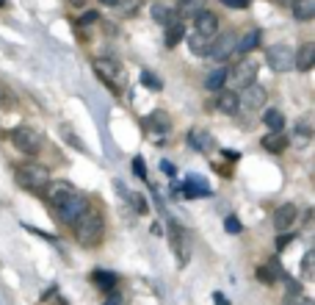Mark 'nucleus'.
<instances>
[{
    "label": "nucleus",
    "mask_w": 315,
    "mask_h": 305,
    "mask_svg": "<svg viewBox=\"0 0 315 305\" xmlns=\"http://www.w3.org/2000/svg\"><path fill=\"white\" fill-rule=\"evenodd\" d=\"M44 194H47V202H50L53 214H56L58 222H64V225H72V222L88 208V200L78 192V189H72L66 180H50L47 189H44Z\"/></svg>",
    "instance_id": "f257e3e1"
},
{
    "label": "nucleus",
    "mask_w": 315,
    "mask_h": 305,
    "mask_svg": "<svg viewBox=\"0 0 315 305\" xmlns=\"http://www.w3.org/2000/svg\"><path fill=\"white\" fill-rule=\"evenodd\" d=\"M72 230H75V239H78L83 247H97L102 241V233H105V222H102V214L86 208L78 219L72 222Z\"/></svg>",
    "instance_id": "f03ea898"
},
{
    "label": "nucleus",
    "mask_w": 315,
    "mask_h": 305,
    "mask_svg": "<svg viewBox=\"0 0 315 305\" xmlns=\"http://www.w3.org/2000/svg\"><path fill=\"white\" fill-rule=\"evenodd\" d=\"M17 183L22 189H28V192L33 194H44V189H47V183H50V172H47L44 167H39V164H22V167H17Z\"/></svg>",
    "instance_id": "7ed1b4c3"
},
{
    "label": "nucleus",
    "mask_w": 315,
    "mask_h": 305,
    "mask_svg": "<svg viewBox=\"0 0 315 305\" xmlns=\"http://www.w3.org/2000/svg\"><path fill=\"white\" fill-rule=\"evenodd\" d=\"M94 72L111 92L119 94L125 89V70H122V64L116 58H94Z\"/></svg>",
    "instance_id": "20e7f679"
},
{
    "label": "nucleus",
    "mask_w": 315,
    "mask_h": 305,
    "mask_svg": "<svg viewBox=\"0 0 315 305\" xmlns=\"http://www.w3.org/2000/svg\"><path fill=\"white\" fill-rule=\"evenodd\" d=\"M11 141H14V147L19 153H39L42 150V145H44V136H42V131H36V128H28V125H19L14 128V133H11Z\"/></svg>",
    "instance_id": "39448f33"
},
{
    "label": "nucleus",
    "mask_w": 315,
    "mask_h": 305,
    "mask_svg": "<svg viewBox=\"0 0 315 305\" xmlns=\"http://www.w3.org/2000/svg\"><path fill=\"white\" fill-rule=\"evenodd\" d=\"M265 58H268V64H271V70H277V72H287V70H293V47L290 45H271L268 47V53H265Z\"/></svg>",
    "instance_id": "423d86ee"
},
{
    "label": "nucleus",
    "mask_w": 315,
    "mask_h": 305,
    "mask_svg": "<svg viewBox=\"0 0 315 305\" xmlns=\"http://www.w3.org/2000/svg\"><path fill=\"white\" fill-rule=\"evenodd\" d=\"M265 89L260 84H249V86H243V92L238 94V106L241 108H249V111H257V108H263L265 106Z\"/></svg>",
    "instance_id": "0eeeda50"
},
{
    "label": "nucleus",
    "mask_w": 315,
    "mask_h": 305,
    "mask_svg": "<svg viewBox=\"0 0 315 305\" xmlns=\"http://www.w3.org/2000/svg\"><path fill=\"white\" fill-rule=\"evenodd\" d=\"M296 206L293 202H285V206H279L277 211H274V228L279 230V233H285V230L293 228V222H296Z\"/></svg>",
    "instance_id": "6e6552de"
},
{
    "label": "nucleus",
    "mask_w": 315,
    "mask_h": 305,
    "mask_svg": "<svg viewBox=\"0 0 315 305\" xmlns=\"http://www.w3.org/2000/svg\"><path fill=\"white\" fill-rule=\"evenodd\" d=\"M183 194H186L188 200H196V197H210V186L205 183L199 175H188L186 183H183Z\"/></svg>",
    "instance_id": "1a4fd4ad"
},
{
    "label": "nucleus",
    "mask_w": 315,
    "mask_h": 305,
    "mask_svg": "<svg viewBox=\"0 0 315 305\" xmlns=\"http://www.w3.org/2000/svg\"><path fill=\"white\" fill-rule=\"evenodd\" d=\"M216 31H218V17L213 11H199V14H196V33L210 39Z\"/></svg>",
    "instance_id": "9d476101"
},
{
    "label": "nucleus",
    "mask_w": 315,
    "mask_h": 305,
    "mask_svg": "<svg viewBox=\"0 0 315 305\" xmlns=\"http://www.w3.org/2000/svg\"><path fill=\"white\" fill-rule=\"evenodd\" d=\"M235 42H238L235 33H230V31H227L221 39H218V42H213V47H210V56L218 58V61H224L232 50H235Z\"/></svg>",
    "instance_id": "9b49d317"
},
{
    "label": "nucleus",
    "mask_w": 315,
    "mask_h": 305,
    "mask_svg": "<svg viewBox=\"0 0 315 305\" xmlns=\"http://www.w3.org/2000/svg\"><path fill=\"white\" fill-rule=\"evenodd\" d=\"M315 64V45H301L296 53H293V67H299L301 72H307L310 67Z\"/></svg>",
    "instance_id": "f8f14e48"
},
{
    "label": "nucleus",
    "mask_w": 315,
    "mask_h": 305,
    "mask_svg": "<svg viewBox=\"0 0 315 305\" xmlns=\"http://www.w3.org/2000/svg\"><path fill=\"white\" fill-rule=\"evenodd\" d=\"M232 75H235V80L241 86H249V84H255V78H257V61H241V64H238V70L232 72Z\"/></svg>",
    "instance_id": "ddd939ff"
},
{
    "label": "nucleus",
    "mask_w": 315,
    "mask_h": 305,
    "mask_svg": "<svg viewBox=\"0 0 315 305\" xmlns=\"http://www.w3.org/2000/svg\"><path fill=\"white\" fill-rule=\"evenodd\" d=\"M92 283L102 291H114L116 286H119V277H116V272H105V269H94L92 272Z\"/></svg>",
    "instance_id": "4468645a"
},
{
    "label": "nucleus",
    "mask_w": 315,
    "mask_h": 305,
    "mask_svg": "<svg viewBox=\"0 0 315 305\" xmlns=\"http://www.w3.org/2000/svg\"><path fill=\"white\" fill-rule=\"evenodd\" d=\"M287 145H290V141H287V136L282 131H271L268 136L263 139V150H268V153H285Z\"/></svg>",
    "instance_id": "2eb2a0df"
},
{
    "label": "nucleus",
    "mask_w": 315,
    "mask_h": 305,
    "mask_svg": "<svg viewBox=\"0 0 315 305\" xmlns=\"http://www.w3.org/2000/svg\"><path fill=\"white\" fill-rule=\"evenodd\" d=\"M188 145L194 147V150L205 153L208 147H213V136H210L208 131H202V128H194V131L188 133Z\"/></svg>",
    "instance_id": "dca6fc26"
},
{
    "label": "nucleus",
    "mask_w": 315,
    "mask_h": 305,
    "mask_svg": "<svg viewBox=\"0 0 315 305\" xmlns=\"http://www.w3.org/2000/svg\"><path fill=\"white\" fill-rule=\"evenodd\" d=\"M260 45V31H246L243 36H241V42H235V50L232 53H238V56H246L249 50H255V47Z\"/></svg>",
    "instance_id": "f3484780"
},
{
    "label": "nucleus",
    "mask_w": 315,
    "mask_h": 305,
    "mask_svg": "<svg viewBox=\"0 0 315 305\" xmlns=\"http://www.w3.org/2000/svg\"><path fill=\"white\" fill-rule=\"evenodd\" d=\"M183 39H186V25H183L180 17H177V19H172V23L166 25V45L174 47V45H180Z\"/></svg>",
    "instance_id": "a211bd4d"
},
{
    "label": "nucleus",
    "mask_w": 315,
    "mask_h": 305,
    "mask_svg": "<svg viewBox=\"0 0 315 305\" xmlns=\"http://www.w3.org/2000/svg\"><path fill=\"white\" fill-rule=\"evenodd\" d=\"M293 17L301 19V23H307V19L315 17V0H293Z\"/></svg>",
    "instance_id": "6ab92c4d"
},
{
    "label": "nucleus",
    "mask_w": 315,
    "mask_h": 305,
    "mask_svg": "<svg viewBox=\"0 0 315 305\" xmlns=\"http://www.w3.org/2000/svg\"><path fill=\"white\" fill-rule=\"evenodd\" d=\"M216 106H218V111H221V114H238V108H241V106H238V94L230 92V89L218 94Z\"/></svg>",
    "instance_id": "aec40b11"
},
{
    "label": "nucleus",
    "mask_w": 315,
    "mask_h": 305,
    "mask_svg": "<svg viewBox=\"0 0 315 305\" xmlns=\"http://www.w3.org/2000/svg\"><path fill=\"white\" fill-rule=\"evenodd\" d=\"M257 280L260 283H265V286H271L274 280H277V277H282V269H279V263L277 261H271L268 267H257Z\"/></svg>",
    "instance_id": "412c9836"
},
{
    "label": "nucleus",
    "mask_w": 315,
    "mask_h": 305,
    "mask_svg": "<svg viewBox=\"0 0 315 305\" xmlns=\"http://www.w3.org/2000/svg\"><path fill=\"white\" fill-rule=\"evenodd\" d=\"M224 84H227V67H218V70H213L205 78V89L208 92H218Z\"/></svg>",
    "instance_id": "4be33fe9"
},
{
    "label": "nucleus",
    "mask_w": 315,
    "mask_h": 305,
    "mask_svg": "<svg viewBox=\"0 0 315 305\" xmlns=\"http://www.w3.org/2000/svg\"><path fill=\"white\" fill-rule=\"evenodd\" d=\"M152 19H155V23H161L163 28H166L172 19H177V11H172L166 3H152Z\"/></svg>",
    "instance_id": "5701e85b"
},
{
    "label": "nucleus",
    "mask_w": 315,
    "mask_h": 305,
    "mask_svg": "<svg viewBox=\"0 0 315 305\" xmlns=\"http://www.w3.org/2000/svg\"><path fill=\"white\" fill-rule=\"evenodd\" d=\"M188 47H191V53H196V56H210V47H213V42H210L208 36L194 33V36L188 39Z\"/></svg>",
    "instance_id": "b1692460"
},
{
    "label": "nucleus",
    "mask_w": 315,
    "mask_h": 305,
    "mask_svg": "<svg viewBox=\"0 0 315 305\" xmlns=\"http://www.w3.org/2000/svg\"><path fill=\"white\" fill-rule=\"evenodd\" d=\"M263 122L271 128V131H282V128H285V117H282L279 108H268V111L263 114Z\"/></svg>",
    "instance_id": "393cba45"
},
{
    "label": "nucleus",
    "mask_w": 315,
    "mask_h": 305,
    "mask_svg": "<svg viewBox=\"0 0 315 305\" xmlns=\"http://www.w3.org/2000/svg\"><path fill=\"white\" fill-rule=\"evenodd\" d=\"M205 11V0H180V14L183 17H196Z\"/></svg>",
    "instance_id": "a878e982"
},
{
    "label": "nucleus",
    "mask_w": 315,
    "mask_h": 305,
    "mask_svg": "<svg viewBox=\"0 0 315 305\" xmlns=\"http://www.w3.org/2000/svg\"><path fill=\"white\" fill-rule=\"evenodd\" d=\"M141 84L147 86L149 92H161V89H163V80L158 78L155 72H149V70H144V72H141Z\"/></svg>",
    "instance_id": "bb28decb"
},
{
    "label": "nucleus",
    "mask_w": 315,
    "mask_h": 305,
    "mask_svg": "<svg viewBox=\"0 0 315 305\" xmlns=\"http://www.w3.org/2000/svg\"><path fill=\"white\" fill-rule=\"evenodd\" d=\"M130 202H133V208L139 214H147V200H144L141 194H130Z\"/></svg>",
    "instance_id": "cd10ccee"
},
{
    "label": "nucleus",
    "mask_w": 315,
    "mask_h": 305,
    "mask_svg": "<svg viewBox=\"0 0 315 305\" xmlns=\"http://www.w3.org/2000/svg\"><path fill=\"white\" fill-rule=\"evenodd\" d=\"M224 230H227V233H241V222H238L235 216H227V219H224Z\"/></svg>",
    "instance_id": "c85d7f7f"
},
{
    "label": "nucleus",
    "mask_w": 315,
    "mask_h": 305,
    "mask_svg": "<svg viewBox=\"0 0 315 305\" xmlns=\"http://www.w3.org/2000/svg\"><path fill=\"white\" fill-rule=\"evenodd\" d=\"M133 172L139 175L141 180L147 178V164H144V158H133Z\"/></svg>",
    "instance_id": "c756f323"
},
{
    "label": "nucleus",
    "mask_w": 315,
    "mask_h": 305,
    "mask_svg": "<svg viewBox=\"0 0 315 305\" xmlns=\"http://www.w3.org/2000/svg\"><path fill=\"white\" fill-rule=\"evenodd\" d=\"M152 122L161 128V131H169V117L166 114H152Z\"/></svg>",
    "instance_id": "7c9ffc66"
},
{
    "label": "nucleus",
    "mask_w": 315,
    "mask_h": 305,
    "mask_svg": "<svg viewBox=\"0 0 315 305\" xmlns=\"http://www.w3.org/2000/svg\"><path fill=\"white\" fill-rule=\"evenodd\" d=\"M221 3L230 9H243V6H249V0H221Z\"/></svg>",
    "instance_id": "2f4dec72"
},
{
    "label": "nucleus",
    "mask_w": 315,
    "mask_h": 305,
    "mask_svg": "<svg viewBox=\"0 0 315 305\" xmlns=\"http://www.w3.org/2000/svg\"><path fill=\"white\" fill-rule=\"evenodd\" d=\"M97 19H100V14H97V11H86L80 23H83V25H92V23H97Z\"/></svg>",
    "instance_id": "473e14b6"
},
{
    "label": "nucleus",
    "mask_w": 315,
    "mask_h": 305,
    "mask_svg": "<svg viewBox=\"0 0 315 305\" xmlns=\"http://www.w3.org/2000/svg\"><path fill=\"white\" fill-rule=\"evenodd\" d=\"M312 258H315L312 253H307V255H304V275H312Z\"/></svg>",
    "instance_id": "72a5a7b5"
},
{
    "label": "nucleus",
    "mask_w": 315,
    "mask_h": 305,
    "mask_svg": "<svg viewBox=\"0 0 315 305\" xmlns=\"http://www.w3.org/2000/svg\"><path fill=\"white\" fill-rule=\"evenodd\" d=\"M213 302H216V305H230V300L221 294V291H216V294H213Z\"/></svg>",
    "instance_id": "f704fd0d"
},
{
    "label": "nucleus",
    "mask_w": 315,
    "mask_h": 305,
    "mask_svg": "<svg viewBox=\"0 0 315 305\" xmlns=\"http://www.w3.org/2000/svg\"><path fill=\"white\" fill-rule=\"evenodd\" d=\"M287 241H290V236H279V239H277V250H285Z\"/></svg>",
    "instance_id": "c9c22d12"
},
{
    "label": "nucleus",
    "mask_w": 315,
    "mask_h": 305,
    "mask_svg": "<svg viewBox=\"0 0 315 305\" xmlns=\"http://www.w3.org/2000/svg\"><path fill=\"white\" fill-rule=\"evenodd\" d=\"M161 169H163V172H166V175H174V167L169 164V161H163V164H161Z\"/></svg>",
    "instance_id": "e433bc0d"
},
{
    "label": "nucleus",
    "mask_w": 315,
    "mask_h": 305,
    "mask_svg": "<svg viewBox=\"0 0 315 305\" xmlns=\"http://www.w3.org/2000/svg\"><path fill=\"white\" fill-rule=\"evenodd\" d=\"M100 3H102V6H116L119 0H100Z\"/></svg>",
    "instance_id": "4c0bfd02"
},
{
    "label": "nucleus",
    "mask_w": 315,
    "mask_h": 305,
    "mask_svg": "<svg viewBox=\"0 0 315 305\" xmlns=\"http://www.w3.org/2000/svg\"><path fill=\"white\" fill-rule=\"evenodd\" d=\"M70 3H72V6H83L86 0H70Z\"/></svg>",
    "instance_id": "58836bf2"
},
{
    "label": "nucleus",
    "mask_w": 315,
    "mask_h": 305,
    "mask_svg": "<svg viewBox=\"0 0 315 305\" xmlns=\"http://www.w3.org/2000/svg\"><path fill=\"white\" fill-rule=\"evenodd\" d=\"M0 6H6V0H0Z\"/></svg>",
    "instance_id": "ea45409f"
}]
</instances>
